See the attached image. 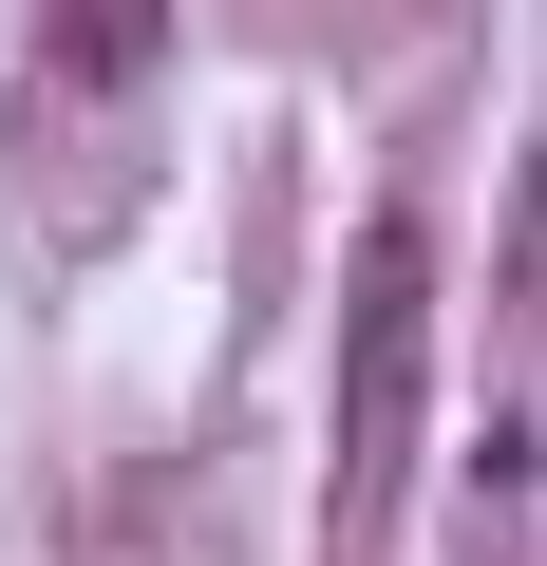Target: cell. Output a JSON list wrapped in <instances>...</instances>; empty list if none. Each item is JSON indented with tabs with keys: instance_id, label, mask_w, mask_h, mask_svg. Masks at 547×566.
Returning <instances> with one entry per match:
<instances>
[{
	"instance_id": "cell-1",
	"label": "cell",
	"mask_w": 547,
	"mask_h": 566,
	"mask_svg": "<svg viewBox=\"0 0 547 566\" xmlns=\"http://www.w3.org/2000/svg\"><path fill=\"white\" fill-rule=\"evenodd\" d=\"M415 416H434V227L378 208L359 283H340V472H322V566H378L397 491H415Z\"/></svg>"
}]
</instances>
